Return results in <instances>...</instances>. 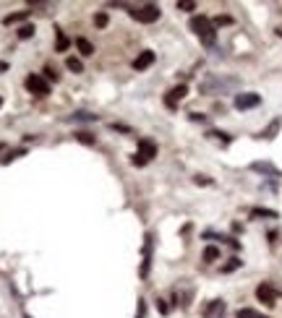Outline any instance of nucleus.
<instances>
[{"label":"nucleus","mask_w":282,"mask_h":318,"mask_svg":"<svg viewBox=\"0 0 282 318\" xmlns=\"http://www.w3.org/2000/svg\"><path fill=\"white\" fill-rule=\"evenodd\" d=\"M188 26H191V32L201 39L204 47H212V44L217 42V29H214L212 19H207V16H194Z\"/></svg>","instance_id":"f257e3e1"},{"label":"nucleus","mask_w":282,"mask_h":318,"mask_svg":"<svg viewBox=\"0 0 282 318\" xmlns=\"http://www.w3.org/2000/svg\"><path fill=\"white\" fill-rule=\"evenodd\" d=\"M152 253H154V235L147 232L144 243H141V266H138V277L141 279H147L149 271H152Z\"/></svg>","instance_id":"f03ea898"},{"label":"nucleus","mask_w":282,"mask_h":318,"mask_svg":"<svg viewBox=\"0 0 282 318\" xmlns=\"http://www.w3.org/2000/svg\"><path fill=\"white\" fill-rule=\"evenodd\" d=\"M131 13V19L133 21H138V24H154L157 19H160V8H157L154 3H147V6H136V8H131L128 11Z\"/></svg>","instance_id":"7ed1b4c3"},{"label":"nucleus","mask_w":282,"mask_h":318,"mask_svg":"<svg viewBox=\"0 0 282 318\" xmlns=\"http://www.w3.org/2000/svg\"><path fill=\"white\" fill-rule=\"evenodd\" d=\"M154 157H157V144L152 139H141L138 151H136V157H133V164H136V167H144V164H149Z\"/></svg>","instance_id":"20e7f679"},{"label":"nucleus","mask_w":282,"mask_h":318,"mask_svg":"<svg viewBox=\"0 0 282 318\" xmlns=\"http://www.w3.org/2000/svg\"><path fill=\"white\" fill-rule=\"evenodd\" d=\"M24 86L29 89L31 94H37V97H47L50 94V84H47L42 76H37V73H31V76H26V81H24Z\"/></svg>","instance_id":"39448f33"},{"label":"nucleus","mask_w":282,"mask_h":318,"mask_svg":"<svg viewBox=\"0 0 282 318\" xmlns=\"http://www.w3.org/2000/svg\"><path fill=\"white\" fill-rule=\"evenodd\" d=\"M256 297H259V302H264L266 308H274L277 305V290L269 282H264V284L256 287Z\"/></svg>","instance_id":"423d86ee"},{"label":"nucleus","mask_w":282,"mask_h":318,"mask_svg":"<svg viewBox=\"0 0 282 318\" xmlns=\"http://www.w3.org/2000/svg\"><path fill=\"white\" fill-rule=\"evenodd\" d=\"M235 110H251V107H259L261 104V97L254 94V92H246V94H235Z\"/></svg>","instance_id":"0eeeda50"},{"label":"nucleus","mask_w":282,"mask_h":318,"mask_svg":"<svg viewBox=\"0 0 282 318\" xmlns=\"http://www.w3.org/2000/svg\"><path fill=\"white\" fill-rule=\"evenodd\" d=\"M185 94H188V86H185V84H178L175 89H170V92H167V97H165V104H167L170 110H175V107H178V102H180Z\"/></svg>","instance_id":"6e6552de"},{"label":"nucleus","mask_w":282,"mask_h":318,"mask_svg":"<svg viewBox=\"0 0 282 318\" xmlns=\"http://www.w3.org/2000/svg\"><path fill=\"white\" fill-rule=\"evenodd\" d=\"M204 318H225V302L222 300H212L204 308Z\"/></svg>","instance_id":"1a4fd4ad"},{"label":"nucleus","mask_w":282,"mask_h":318,"mask_svg":"<svg viewBox=\"0 0 282 318\" xmlns=\"http://www.w3.org/2000/svg\"><path fill=\"white\" fill-rule=\"evenodd\" d=\"M152 63H154V52H152V50H144L131 66H133V71H144V68H149Z\"/></svg>","instance_id":"9d476101"},{"label":"nucleus","mask_w":282,"mask_h":318,"mask_svg":"<svg viewBox=\"0 0 282 318\" xmlns=\"http://www.w3.org/2000/svg\"><path fill=\"white\" fill-rule=\"evenodd\" d=\"M251 170L261 172V175H269V177H279V170L274 167V164H269V162H254L251 164Z\"/></svg>","instance_id":"9b49d317"},{"label":"nucleus","mask_w":282,"mask_h":318,"mask_svg":"<svg viewBox=\"0 0 282 318\" xmlns=\"http://www.w3.org/2000/svg\"><path fill=\"white\" fill-rule=\"evenodd\" d=\"M251 219H277V211L256 206V209H251Z\"/></svg>","instance_id":"f8f14e48"},{"label":"nucleus","mask_w":282,"mask_h":318,"mask_svg":"<svg viewBox=\"0 0 282 318\" xmlns=\"http://www.w3.org/2000/svg\"><path fill=\"white\" fill-rule=\"evenodd\" d=\"M204 237L207 240H222V243H227V245H232L235 250H241V243L235 237H227V235H217V232H204Z\"/></svg>","instance_id":"ddd939ff"},{"label":"nucleus","mask_w":282,"mask_h":318,"mask_svg":"<svg viewBox=\"0 0 282 318\" xmlns=\"http://www.w3.org/2000/svg\"><path fill=\"white\" fill-rule=\"evenodd\" d=\"M55 32H58V34H55V50H58V52H66V50L71 47V39L66 37V32H60V29H55Z\"/></svg>","instance_id":"4468645a"},{"label":"nucleus","mask_w":282,"mask_h":318,"mask_svg":"<svg viewBox=\"0 0 282 318\" xmlns=\"http://www.w3.org/2000/svg\"><path fill=\"white\" fill-rule=\"evenodd\" d=\"M76 50L81 52V55H94V44L89 39H84V37H78L76 39Z\"/></svg>","instance_id":"2eb2a0df"},{"label":"nucleus","mask_w":282,"mask_h":318,"mask_svg":"<svg viewBox=\"0 0 282 318\" xmlns=\"http://www.w3.org/2000/svg\"><path fill=\"white\" fill-rule=\"evenodd\" d=\"M26 19H29V11H21V13H11V16H6L3 24L11 26V24H21V21H26Z\"/></svg>","instance_id":"dca6fc26"},{"label":"nucleus","mask_w":282,"mask_h":318,"mask_svg":"<svg viewBox=\"0 0 282 318\" xmlns=\"http://www.w3.org/2000/svg\"><path fill=\"white\" fill-rule=\"evenodd\" d=\"M282 128V117H277V120H272L269 123V128H266L264 133H261V139H274V133Z\"/></svg>","instance_id":"f3484780"},{"label":"nucleus","mask_w":282,"mask_h":318,"mask_svg":"<svg viewBox=\"0 0 282 318\" xmlns=\"http://www.w3.org/2000/svg\"><path fill=\"white\" fill-rule=\"evenodd\" d=\"M235 318H269V315H264V313H259L254 308H241L238 313H235Z\"/></svg>","instance_id":"a211bd4d"},{"label":"nucleus","mask_w":282,"mask_h":318,"mask_svg":"<svg viewBox=\"0 0 282 318\" xmlns=\"http://www.w3.org/2000/svg\"><path fill=\"white\" fill-rule=\"evenodd\" d=\"M217 259H219V248L217 245H207V248H204V261H207V264H212Z\"/></svg>","instance_id":"6ab92c4d"},{"label":"nucleus","mask_w":282,"mask_h":318,"mask_svg":"<svg viewBox=\"0 0 282 318\" xmlns=\"http://www.w3.org/2000/svg\"><path fill=\"white\" fill-rule=\"evenodd\" d=\"M66 68L73 71V73H84V63H81L78 57H68V60H66Z\"/></svg>","instance_id":"aec40b11"},{"label":"nucleus","mask_w":282,"mask_h":318,"mask_svg":"<svg viewBox=\"0 0 282 318\" xmlns=\"http://www.w3.org/2000/svg\"><path fill=\"white\" fill-rule=\"evenodd\" d=\"M68 120H73V123H76V120H81V123H94L97 115H91V112H73Z\"/></svg>","instance_id":"412c9836"},{"label":"nucleus","mask_w":282,"mask_h":318,"mask_svg":"<svg viewBox=\"0 0 282 318\" xmlns=\"http://www.w3.org/2000/svg\"><path fill=\"white\" fill-rule=\"evenodd\" d=\"M76 141H81V144L91 146V144H94V133H89V131H78V133H76Z\"/></svg>","instance_id":"4be33fe9"},{"label":"nucleus","mask_w":282,"mask_h":318,"mask_svg":"<svg viewBox=\"0 0 282 318\" xmlns=\"http://www.w3.org/2000/svg\"><path fill=\"white\" fill-rule=\"evenodd\" d=\"M207 136H209V139H217V141H222V144H230V141H232V136H227V133H222V131H209Z\"/></svg>","instance_id":"5701e85b"},{"label":"nucleus","mask_w":282,"mask_h":318,"mask_svg":"<svg viewBox=\"0 0 282 318\" xmlns=\"http://www.w3.org/2000/svg\"><path fill=\"white\" fill-rule=\"evenodd\" d=\"M110 24V16H107V13H97V16H94V26H97V29H105Z\"/></svg>","instance_id":"b1692460"},{"label":"nucleus","mask_w":282,"mask_h":318,"mask_svg":"<svg viewBox=\"0 0 282 318\" xmlns=\"http://www.w3.org/2000/svg\"><path fill=\"white\" fill-rule=\"evenodd\" d=\"M26 154V149H16V151H8V157H3V164H8V162H13V159H19V157H24Z\"/></svg>","instance_id":"393cba45"},{"label":"nucleus","mask_w":282,"mask_h":318,"mask_svg":"<svg viewBox=\"0 0 282 318\" xmlns=\"http://www.w3.org/2000/svg\"><path fill=\"white\" fill-rule=\"evenodd\" d=\"M31 34H34V26H31V24H24V26L19 29V39H29Z\"/></svg>","instance_id":"a878e982"},{"label":"nucleus","mask_w":282,"mask_h":318,"mask_svg":"<svg viewBox=\"0 0 282 318\" xmlns=\"http://www.w3.org/2000/svg\"><path fill=\"white\" fill-rule=\"evenodd\" d=\"M235 269H241V261L238 259H230V264L222 266V274H230V271H235Z\"/></svg>","instance_id":"bb28decb"},{"label":"nucleus","mask_w":282,"mask_h":318,"mask_svg":"<svg viewBox=\"0 0 282 318\" xmlns=\"http://www.w3.org/2000/svg\"><path fill=\"white\" fill-rule=\"evenodd\" d=\"M157 310H160V313H162V315H167V313H170V302H167V300H162V297H160V300H157Z\"/></svg>","instance_id":"cd10ccee"},{"label":"nucleus","mask_w":282,"mask_h":318,"mask_svg":"<svg viewBox=\"0 0 282 318\" xmlns=\"http://www.w3.org/2000/svg\"><path fill=\"white\" fill-rule=\"evenodd\" d=\"M212 24H214V29H217V26H227V24H232V19H230V16H217Z\"/></svg>","instance_id":"c85d7f7f"},{"label":"nucleus","mask_w":282,"mask_h":318,"mask_svg":"<svg viewBox=\"0 0 282 318\" xmlns=\"http://www.w3.org/2000/svg\"><path fill=\"white\" fill-rule=\"evenodd\" d=\"M44 81H47V84H50V81H58V73H55V71H53L50 66L44 68Z\"/></svg>","instance_id":"c756f323"},{"label":"nucleus","mask_w":282,"mask_h":318,"mask_svg":"<svg viewBox=\"0 0 282 318\" xmlns=\"http://www.w3.org/2000/svg\"><path fill=\"white\" fill-rule=\"evenodd\" d=\"M178 8H180V11H194V8H196V3H194V0H180Z\"/></svg>","instance_id":"7c9ffc66"},{"label":"nucleus","mask_w":282,"mask_h":318,"mask_svg":"<svg viewBox=\"0 0 282 318\" xmlns=\"http://www.w3.org/2000/svg\"><path fill=\"white\" fill-rule=\"evenodd\" d=\"M144 313H147V302H144V300H138V308H136V318H144Z\"/></svg>","instance_id":"2f4dec72"},{"label":"nucleus","mask_w":282,"mask_h":318,"mask_svg":"<svg viewBox=\"0 0 282 318\" xmlns=\"http://www.w3.org/2000/svg\"><path fill=\"white\" fill-rule=\"evenodd\" d=\"M110 128H113V131H120V133H131V128H128V125H123V123H113Z\"/></svg>","instance_id":"473e14b6"},{"label":"nucleus","mask_w":282,"mask_h":318,"mask_svg":"<svg viewBox=\"0 0 282 318\" xmlns=\"http://www.w3.org/2000/svg\"><path fill=\"white\" fill-rule=\"evenodd\" d=\"M196 183H199V185H209L212 180H209V177H204V175H196Z\"/></svg>","instance_id":"72a5a7b5"},{"label":"nucleus","mask_w":282,"mask_h":318,"mask_svg":"<svg viewBox=\"0 0 282 318\" xmlns=\"http://www.w3.org/2000/svg\"><path fill=\"white\" fill-rule=\"evenodd\" d=\"M191 120H196V123H201V120H204V115H201V112H191Z\"/></svg>","instance_id":"f704fd0d"},{"label":"nucleus","mask_w":282,"mask_h":318,"mask_svg":"<svg viewBox=\"0 0 282 318\" xmlns=\"http://www.w3.org/2000/svg\"><path fill=\"white\" fill-rule=\"evenodd\" d=\"M3 71H8V63H0V73H3Z\"/></svg>","instance_id":"c9c22d12"},{"label":"nucleus","mask_w":282,"mask_h":318,"mask_svg":"<svg viewBox=\"0 0 282 318\" xmlns=\"http://www.w3.org/2000/svg\"><path fill=\"white\" fill-rule=\"evenodd\" d=\"M3 149H6V144H0V151H3Z\"/></svg>","instance_id":"e433bc0d"},{"label":"nucleus","mask_w":282,"mask_h":318,"mask_svg":"<svg viewBox=\"0 0 282 318\" xmlns=\"http://www.w3.org/2000/svg\"><path fill=\"white\" fill-rule=\"evenodd\" d=\"M0 104H3V99H0Z\"/></svg>","instance_id":"4c0bfd02"},{"label":"nucleus","mask_w":282,"mask_h":318,"mask_svg":"<svg viewBox=\"0 0 282 318\" xmlns=\"http://www.w3.org/2000/svg\"><path fill=\"white\" fill-rule=\"evenodd\" d=\"M26 318H31V315H26Z\"/></svg>","instance_id":"58836bf2"}]
</instances>
